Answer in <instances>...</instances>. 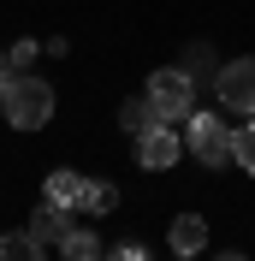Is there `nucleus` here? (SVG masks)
<instances>
[{
    "label": "nucleus",
    "mask_w": 255,
    "mask_h": 261,
    "mask_svg": "<svg viewBox=\"0 0 255 261\" xmlns=\"http://www.w3.org/2000/svg\"><path fill=\"white\" fill-rule=\"evenodd\" d=\"M83 261H113V255H83Z\"/></svg>",
    "instance_id": "18"
},
{
    "label": "nucleus",
    "mask_w": 255,
    "mask_h": 261,
    "mask_svg": "<svg viewBox=\"0 0 255 261\" xmlns=\"http://www.w3.org/2000/svg\"><path fill=\"white\" fill-rule=\"evenodd\" d=\"M143 95H148V107H155V119H160V125H172V119H190V113H196V83L184 77L178 65L155 71Z\"/></svg>",
    "instance_id": "2"
},
{
    "label": "nucleus",
    "mask_w": 255,
    "mask_h": 261,
    "mask_svg": "<svg viewBox=\"0 0 255 261\" xmlns=\"http://www.w3.org/2000/svg\"><path fill=\"white\" fill-rule=\"evenodd\" d=\"M48 202H60V208H78V196H83V178L78 172H48Z\"/></svg>",
    "instance_id": "11"
},
{
    "label": "nucleus",
    "mask_w": 255,
    "mask_h": 261,
    "mask_svg": "<svg viewBox=\"0 0 255 261\" xmlns=\"http://www.w3.org/2000/svg\"><path fill=\"white\" fill-rule=\"evenodd\" d=\"M113 261H148V249H143V244H119V249H113Z\"/></svg>",
    "instance_id": "16"
},
{
    "label": "nucleus",
    "mask_w": 255,
    "mask_h": 261,
    "mask_svg": "<svg viewBox=\"0 0 255 261\" xmlns=\"http://www.w3.org/2000/svg\"><path fill=\"white\" fill-rule=\"evenodd\" d=\"M190 154L214 172V166H232V130L214 113H190Z\"/></svg>",
    "instance_id": "3"
},
{
    "label": "nucleus",
    "mask_w": 255,
    "mask_h": 261,
    "mask_svg": "<svg viewBox=\"0 0 255 261\" xmlns=\"http://www.w3.org/2000/svg\"><path fill=\"white\" fill-rule=\"evenodd\" d=\"M166 244H172L178 255H196V249H208V220H202V214H178L172 231H166Z\"/></svg>",
    "instance_id": "7"
},
{
    "label": "nucleus",
    "mask_w": 255,
    "mask_h": 261,
    "mask_svg": "<svg viewBox=\"0 0 255 261\" xmlns=\"http://www.w3.org/2000/svg\"><path fill=\"white\" fill-rule=\"evenodd\" d=\"M178 261H196V255H178Z\"/></svg>",
    "instance_id": "19"
},
{
    "label": "nucleus",
    "mask_w": 255,
    "mask_h": 261,
    "mask_svg": "<svg viewBox=\"0 0 255 261\" xmlns=\"http://www.w3.org/2000/svg\"><path fill=\"white\" fill-rule=\"evenodd\" d=\"M30 60H36V42H18V48L6 54V71H12V77H18V71H24V65H30Z\"/></svg>",
    "instance_id": "15"
},
{
    "label": "nucleus",
    "mask_w": 255,
    "mask_h": 261,
    "mask_svg": "<svg viewBox=\"0 0 255 261\" xmlns=\"http://www.w3.org/2000/svg\"><path fill=\"white\" fill-rule=\"evenodd\" d=\"M214 95H220V107H232V113H249V119H255V54H249V60L220 65Z\"/></svg>",
    "instance_id": "4"
},
{
    "label": "nucleus",
    "mask_w": 255,
    "mask_h": 261,
    "mask_svg": "<svg viewBox=\"0 0 255 261\" xmlns=\"http://www.w3.org/2000/svg\"><path fill=\"white\" fill-rule=\"evenodd\" d=\"M78 208H83V214H113V208H119V190H113V184H95V178H83V196H78Z\"/></svg>",
    "instance_id": "10"
},
{
    "label": "nucleus",
    "mask_w": 255,
    "mask_h": 261,
    "mask_svg": "<svg viewBox=\"0 0 255 261\" xmlns=\"http://www.w3.org/2000/svg\"><path fill=\"white\" fill-rule=\"evenodd\" d=\"M0 261H42V244H36L30 231H6L0 238Z\"/></svg>",
    "instance_id": "12"
},
{
    "label": "nucleus",
    "mask_w": 255,
    "mask_h": 261,
    "mask_svg": "<svg viewBox=\"0 0 255 261\" xmlns=\"http://www.w3.org/2000/svg\"><path fill=\"white\" fill-rule=\"evenodd\" d=\"M0 107H6V125L42 130V125L54 119V83H42V77H12L6 89H0Z\"/></svg>",
    "instance_id": "1"
},
{
    "label": "nucleus",
    "mask_w": 255,
    "mask_h": 261,
    "mask_svg": "<svg viewBox=\"0 0 255 261\" xmlns=\"http://www.w3.org/2000/svg\"><path fill=\"white\" fill-rule=\"evenodd\" d=\"M178 71H184V77H190L196 89H202V83H214V77H220V71H214V48H208V42H190V48H184V65H178Z\"/></svg>",
    "instance_id": "8"
},
{
    "label": "nucleus",
    "mask_w": 255,
    "mask_h": 261,
    "mask_svg": "<svg viewBox=\"0 0 255 261\" xmlns=\"http://www.w3.org/2000/svg\"><path fill=\"white\" fill-rule=\"evenodd\" d=\"M214 261H243V255H238V249H225V255H214Z\"/></svg>",
    "instance_id": "17"
},
{
    "label": "nucleus",
    "mask_w": 255,
    "mask_h": 261,
    "mask_svg": "<svg viewBox=\"0 0 255 261\" xmlns=\"http://www.w3.org/2000/svg\"><path fill=\"white\" fill-rule=\"evenodd\" d=\"M119 125H125L131 137H143L148 125H160V119H155V107H148V95H131L125 107H119Z\"/></svg>",
    "instance_id": "9"
},
{
    "label": "nucleus",
    "mask_w": 255,
    "mask_h": 261,
    "mask_svg": "<svg viewBox=\"0 0 255 261\" xmlns=\"http://www.w3.org/2000/svg\"><path fill=\"white\" fill-rule=\"evenodd\" d=\"M178 154H184V143H178L166 125H148L143 137H137V166H143V172H166Z\"/></svg>",
    "instance_id": "5"
},
{
    "label": "nucleus",
    "mask_w": 255,
    "mask_h": 261,
    "mask_svg": "<svg viewBox=\"0 0 255 261\" xmlns=\"http://www.w3.org/2000/svg\"><path fill=\"white\" fill-rule=\"evenodd\" d=\"M60 255L65 261H83V255H101V244H95V231H83V226H71L60 238Z\"/></svg>",
    "instance_id": "13"
},
{
    "label": "nucleus",
    "mask_w": 255,
    "mask_h": 261,
    "mask_svg": "<svg viewBox=\"0 0 255 261\" xmlns=\"http://www.w3.org/2000/svg\"><path fill=\"white\" fill-rule=\"evenodd\" d=\"M0 119H6V107H0Z\"/></svg>",
    "instance_id": "20"
},
{
    "label": "nucleus",
    "mask_w": 255,
    "mask_h": 261,
    "mask_svg": "<svg viewBox=\"0 0 255 261\" xmlns=\"http://www.w3.org/2000/svg\"><path fill=\"white\" fill-rule=\"evenodd\" d=\"M24 231H30L42 249H60V238L71 231V208H60V202H42V208L30 214V226H24Z\"/></svg>",
    "instance_id": "6"
},
{
    "label": "nucleus",
    "mask_w": 255,
    "mask_h": 261,
    "mask_svg": "<svg viewBox=\"0 0 255 261\" xmlns=\"http://www.w3.org/2000/svg\"><path fill=\"white\" fill-rule=\"evenodd\" d=\"M232 161H238L243 172H255V119L243 130H232Z\"/></svg>",
    "instance_id": "14"
}]
</instances>
